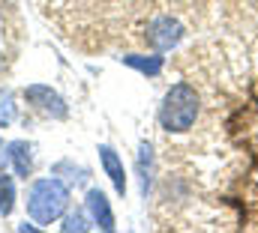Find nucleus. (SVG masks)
<instances>
[{
  "label": "nucleus",
  "instance_id": "obj_2",
  "mask_svg": "<svg viewBox=\"0 0 258 233\" xmlns=\"http://www.w3.org/2000/svg\"><path fill=\"white\" fill-rule=\"evenodd\" d=\"M66 203H69V188H66L60 179L51 176V179L33 182L30 197H27V212H30L36 221L48 224V221H54V218L63 212Z\"/></svg>",
  "mask_w": 258,
  "mask_h": 233
},
{
  "label": "nucleus",
  "instance_id": "obj_5",
  "mask_svg": "<svg viewBox=\"0 0 258 233\" xmlns=\"http://www.w3.org/2000/svg\"><path fill=\"white\" fill-rule=\"evenodd\" d=\"M87 212H90V218H93L96 227L114 230V212H111V206H108V197H105L99 188H90V191H87Z\"/></svg>",
  "mask_w": 258,
  "mask_h": 233
},
{
  "label": "nucleus",
  "instance_id": "obj_1",
  "mask_svg": "<svg viewBox=\"0 0 258 233\" xmlns=\"http://www.w3.org/2000/svg\"><path fill=\"white\" fill-rule=\"evenodd\" d=\"M195 117H198V93H195V87H189L186 81L174 84L165 93L162 105H159V126L165 132H189Z\"/></svg>",
  "mask_w": 258,
  "mask_h": 233
},
{
  "label": "nucleus",
  "instance_id": "obj_4",
  "mask_svg": "<svg viewBox=\"0 0 258 233\" xmlns=\"http://www.w3.org/2000/svg\"><path fill=\"white\" fill-rule=\"evenodd\" d=\"M24 96H27V102H33L39 111H45V114L57 117V120H63L66 117V105L63 99L51 90V87H42V84H36V87H30V90H24Z\"/></svg>",
  "mask_w": 258,
  "mask_h": 233
},
{
  "label": "nucleus",
  "instance_id": "obj_7",
  "mask_svg": "<svg viewBox=\"0 0 258 233\" xmlns=\"http://www.w3.org/2000/svg\"><path fill=\"white\" fill-rule=\"evenodd\" d=\"M138 174H141V191H150V179H153V147L141 144L138 150Z\"/></svg>",
  "mask_w": 258,
  "mask_h": 233
},
{
  "label": "nucleus",
  "instance_id": "obj_3",
  "mask_svg": "<svg viewBox=\"0 0 258 233\" xmlns=\"http://www.w3.org/2000/svg\"><path fill=\"white\" fill-rule=\"evenodd\" d=\"M180 39H183V27H180V21L168 18V15L153 18V21L147 24V42H150L156 51H168V48H174Z\"/></svg>",
  "mask_w": 258,
  "mask_h": 233
},
{
  "label": "nucleus",
  "instance_id": "obj_11",
  "mask_svg": "<svg viewBox=\"0 0 258 233\" xmlns=\"http://www.w3.org/2000/svg\"><path fill=\"white\" fill-rule=\"evenodd\" d=\"M15 117V105H12V96L6 90H0V126H9Z\"/></svg>",
  "mask_w": 258,
  "mask_h": 233
},
{
  "label": "nucleus",
  "instance_id": "obj_6",
  "mask_svg": "<svg viewBox=\"0 0 258 233\" xmlns=\"http://www.w3.org/2000/svg\"><path fill=\"white\" fill-rule=\"evenodd\" d=\"M99 159H102V171H105V174H108V179L114 182L117 194H123V191H126V171H123L120 156H117L108 144H102V147H99Z\"/></svg>",
  "mask_w": 258,
  "mask_h": 233
},
{
  "label": "nucleus",
  "instance_id": "obj_9",
  "mask_svg": "<svg viewBox=\"0 0 258 233\" xmlns=\"http://www.w3.org/2000/svg\"><path fill=\"white\" fill-rule=\"evenodd\" d=\"M123 63L135 66V69H138V72H144V75H159V69H162V57H159V54H150V57L132 54V57H123Z\"/></svg>",
  "mask_w": 258,
  "mask_h": 233
},
{
  "label": "nucleus",
  "instance_id": "obj_12",
  "mask_svg": "<svg viewBox=\"0 0 258 233\" xmlns=\"http://www.w3.org/2000/svg\"><path fill=\"white\" fill-rule=\"evenodd\" d=\"M63 230H87V221H84V215L81 212H75V215H69L63 224Z\"/></svg>",
  "mask_w": 258,
  "mask_h": 233
},
{
  "label": "nucleus",
  "instance_id": "obj_10",
  "mask_svg": "<svg viewBox=\"0 0 258 233\" xmlns=\"http://www.w3.org/2000/svg\"><path fill=\"white\" fill-rule=\"evenodd\" d=\"M12 203H15L12 179H9V176H0V212H3V215H9V212H12Z\"/></svg>",
  "mask_w": 258,
  "mask_h": 233
},
{
  "label": "nucleus",
  "instance_id": "obj_8",
  "mask_svg": "<svg viewBox=\"0 0 258 233\" xmlns=\"http://www.w3.org/2000/svg\"><path fill=\"white\" fill-rule=\"evenodd\" d=\"M9 159H12V165H15V174L18 176H27L30 174V168H33V159H30V147L27 144H12L9 147Z\"/></svg>",
  "mask_w": 258,
  "mask_h": 233
}]
</instances>
